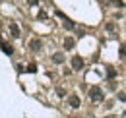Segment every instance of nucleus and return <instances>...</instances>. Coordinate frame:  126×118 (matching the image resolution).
I'll list each match as a JSON object with an SVG mask.
<instances>
[{
    "label": "nucleus",
    "mask_w": 126,
    "mask_h": 118,
    "mask_svg": "<svg viewBox=\"0 0 126 118\" xmlns=\"http://www.w3.org/2000/svg\"><path fill=\"white\" fill-rule=\"evenodd\" d=\"M107 31H114V25H112V23H107Z\"/></svg>",
    "instance_id": "14"
},
{
    "label": "nucleus",
    "mask_w": 126,
    "mask_h": 118,
    "mask_svg": "<svg viewBox=\"0 0 126 118\" xmlns=\"http://www.w3.org/2000/svg\"><path fill=\"white\" fill-rule=\"evenodd\" d=\"M8 29H10V33H12V37H19V27H17L16 23H14V21H10V23H8Z\"/></svg>",
    "instance_id": "3"
},
{
    "label": "nucleus",
    "mask_w": 126,
    "mask_h": 118,
    "mask_svg": "<svg viewBox=\"0 0 126 118\" xmlns=\"http://www.w3.org/2000/svg\"><path fill=\"white\" fill-rule=\"evenodd\" d=\"M27 4H29V6H35V4H39V0H27Z\"/></svg>",
    "instance_id": "13"
},
{
    "label": "nucleus",
    "mask_w": 126,
    "mask_h": 118,
    "mask_svg": "<svg viewBox=\"0 0 126 118\" xmlns=\"http://www.w3.org/2000/svg\"><path fill=\"white\" fill-rule=\"evenodd\" d=\"M118 99H120V101H126V93H120V95H118Z\"/></svg>",
    "instance_id": "15"
},
{
    "label": "nucleus",
    "mask_w": 126,
    "mask_h": 118,
    "mask_svg": "<svg viewBox=\"0 0 126 118\" xmlns=\"http://www.w3.org/2000/svg\"><path fill=\"white\" fill-rule=\"evenodd\" d=\"M112 4H114L116 8H122V6H124V4H122V0H112Z\"/></svg>",
    "instance_id": "12"
},
{
    "label": "nucleus",
    "mask_w": 126,
    "mask_h": 118,
    "mask_svg": "<svg viewBox=\"0 0 126 118\" xmlns=\"http://www.w3.org/2000/svg\"><path fill=\"white\" fill-rule=\"evenodd\" d=\"M120 56H122V58L126 56V44H120Z\"/></svg>",
    "instance_id": "11"
},
{
    "label": "nucleus",
    "mask_w": 126,
    "mask_h": 118,
    "mask_svg": "<svg viewBox=\"0 0 126 118\" xmlns=\"http://www.w3.org/2000/svg\"><path fill=\"white\" fill-rule=\"evenodd\" d=\"M72 68L81 70V68H83V58H81V56H74V58H72Z\"/></svg>",
    "instance_id": "2"
},
{
    "label": "nucleus",
    "mask_w": 126,
    "mask_h": 118,
    "mask_svg": "<svg viewBox=\"0 0 126 118\" xmlns=\"http://www.w3.org/2000/svg\"><path fill=\"white\" fill-rule=\"evenodd\" d=\"M64 27H66V29H74V21L66 19V21H64Z\"/></svg>",
    "instance_id": "9"
},
{
    "label": "nucleus",
    "mask_w": 126,
    "mask_h": 118,
    "mask_svg": "<svg viewBox=\"0 0 126 118\" xmlns=\"http://www.w3.org/2000/svg\"><path fill=\"white\" fill-rule=\"evenodd\" d=\"M89 99H91V101H101V99H103V91H101L99 85L89 87Z\"/></svg>",
    "instance_id": "1"
},
{
    "label": "nucleus",
    "mask_w": 126,
    "mask_h": 118,
    "mask_svg": "<svg viewBox=\"0 0 126 118\" xmlns=\"http://www.w3.org/2000/svg\"><path fill=\"white\" fill-rule=\"evenodd\" d=\"M52 62H56V64H62V62H64V54H62V52H56V54L52 56Z\"/></svg>",
    "instance_id": "7"
},
{
    "label": "nucleus",
    "mask_w": 126,
    "mask_h": 118,
    "mask_svg": "<svg viewBox=\"0 0 126 118\" xmlns=\"http://www.w3.org/2000/svg\"><path fill=\"white\" fill-rule=\"evenodd\" d=\"M29 46H31V50H39V48H41V41H39V39H31Z\"/></svg>",
    "instance_id": "5"
},
{
    "label": "nucleus",
    "mask_w": 126,
    "mask_h": 118,
    "mask_svg": "<svg viewBox=\"0 0 126 118\" xmlns=\"http://www.w3.org/2000/svg\"><path fill=\"white\" fill-rule=\"evenodd\" d=\"M114 75H116V72H114L112 68H109V70H107V77H109V79H112Z\"/></svg>",
    "instance_id": "10"
},
{
    "label": "nucleus",
    "mask_w": 126,
    "mask_h": 118,
    "mask_svg": "<svg viewBox=\"0 0 126 118\" xmlns=\"http://www.w3.org/2000/svg\"><path fill=\"white\" fill-rule=\"evenodd\" d=\"M0 46H2V50H4L6 54H12V52H14V48H12L10 44H6V43H0Z\"/></svg>",
    "instance_id": "8"
},
{
    "label": "nucleus",
    "mask_w": 126,
    "mask_h": 118,
    "mask_svg": "<svg viewBox=\"0 0 126 118\" xmlns=\"http://www.w3.org/2000/svg\"><path fill=\"white\" fill-rule=\"evenodd\" d=\"M70 106H72V108H78V106H79V99L76 97V95L70 97Z\"/></svg>",
    "instance_id": "6"
},
{
    "label": "nucleus",
    "mask_w": 126,
    "mask_h": 118,
    "mask_svg": "<svg viewBox=\"0 0 126 118\" xmlns=\"http://www.w3.org/2000/svg\"><path fill=\"white\" fill-rule=\"evenodd\" d=\"M74 44H76V41H74L72 37H66V41H64V48L70 50V48H74Z\"/></svg>",
    "instance_id": "4"
}]
</instances>
